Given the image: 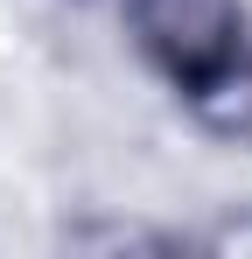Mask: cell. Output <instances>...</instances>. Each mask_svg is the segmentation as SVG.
<instances>
[{"label":"cell","instance_id":"cell-1","mask_svg":"<svg viewBox=\"0 0 252 259\" xmlns=\"http://www.w3.org/2000/svg\"><path fill=\"white\" fill-rule=\"evenodd\" d=\"M133 21L147 49L189 84L238 56V0H133Z\"/></svg>","mask_w":252,"mask_h":259}]
</instances>
